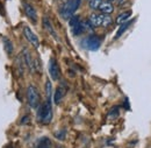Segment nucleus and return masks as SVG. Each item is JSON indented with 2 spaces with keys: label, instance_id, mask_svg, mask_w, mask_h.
<instances>
[{
  "label": "nucleus",
  "instance_id": "nucleus-1",
  "mask_svg": "<svg viewBox=\"0 0 151 148\" xmlns=\"http://www.w3.org/2000/svg\"><path fill=\"white\" fill-rule=\"evenodd\" d=\"M81 4V0H68L60 8L59 13H60V17L64 19V20H69L71 17H73L77 9L79 8Z\"/></svg>",
  "mask_w": 151,
  "mask_h": 148
},
{
  "label": "nucleus",
  "instance_id": "nucleus-2",
  "mask_svg": "<svg viewBox=\"0 0 151 148\" xmlns=\"http://www.w3.org/2000/svg\"><path fill=\"white\" fill-rule=\"evenodd\" d=\"M38 120L42 124H49L52 119V106L50 99H48L45 103H43L40 106V110L37 113Z\"/></svg>",
  "mask_w": 151,
  "mask_h": 148
},
{
  "label": "nucleus",
  "instance_id": "nucleus-3",
  "mask_svg": "<svg viewBox=\"0 0 151 148\" xmlns=\"http://www.w3.org/2000/svg\"><path fill=\"white\" fill-rule=\"evenodd\" d=\"M88 21L92 23L93 27H99V26L108 27L113 22L109 14H102V13H92L88 18Z\"/></svg>",
  "mask_w": 151,
  "mask_h": 148
},
{
  "label": "nucleus",
  "instance_id": "nucleus-4",
  "mask_svg": "<svg viewBox=\"0 0 151 148\" xmlns=\"http://www.w3.org/2000/svg\"><path fill=\"white\" fill-rule=\"evenodd\" d=\"M27 100L32 109H37L40 106V93L36 86L30 84L27 88Z\"/></svg>",
  "mask_w": 151,
  "mask_h": 148
},
{
  "label": "nucleus",
  "instance_id": "nucleus-5",
  "mask_svg": "<svg viewBox=\"0 0 151 148\" xmlns=\"http://www.w3.org/2000/svg\"><path fill=\"white\" fill-rule=\"evenodd\" d=\"M81 44H83V47H84L85 49L95 52V50H98V49L100 48V46H101V40H100V37L96 36V35H91V36L84 38L83 42H81Z\"/></svg>",
  "mask_w": 151,
  "mask_h": 148
},
{
  "label": "nucleus",
  "instance_id": "nucleus-6",
  "mask_svg": "<svg viewBox=\"0 0 151 148\" xmlns=\"http://www.w3.org/2000/svg\"><path fill=\"white\" fill-rule=\"evenodd\" d=\"M23 35L26 37V40H27L33 47H35V48H38V47H40V40H38L37 35H36L29 27H27V26L23 27Z\"/></svg>",
  "mask_w": 151,
  "mask_h": 148
},
{
  "label": "nucleus",
  "instance_id": "nucleus-7",
  "mask_svg": "<svg viewBox=\"0 0 151 148\" xmlns=\"http://www.w3.org/2000/svg\"><path fill=\"white\" fill-rule=\"evenodd\" d=\"M49 74L52 81H58L60 77V69L55 58H50L49 61Z\"/></svg>",
  "mask_w": 151,
  "mask_h": 148
},
{
  "label": "nucleus",
  "instance_id": "nucleus-8",
  "mask_svg": "<svg viewBox=\"0 0 151 148\" xmlns=\"http://www.w3.org/2000/svg\"><path fill=\"white\" fill-rule=\"evenodd\" d=\"M23 9H24V13H26V15L29 18V20L32 21V22H37V12H36V9L34 8V6H32L30 4H27V2H24L23 4Z\"/></svg>",
  "mask_w": 151,
  "mask_h": 148
},
{
  "label": "nucleus",
  "instance_id": "nucleus-9",
  "mask_svg": "<svg viewBox=\"0 0 151 148\" xmlns=\"http://www.w3.org/2000/svg\"><path fill=\"white\" fill-rule=\"evenodd\" d=\"M98 9L102 14H112L114 12V6L112 5V2H109V1H102Z\"/></svg>",
  "mask_w": 151,
  "mask_h": 148
},
{
  "label": "nucleus",
  "instance_id": "nucleus-10",
  "mask_svg": "<svg viewBox=\"0 0 151 148\" xmlns=\"http://www.w3.org/2000/svg\"><path fill=\"white\" fill-rule=\"evenodd\" d=\"M43 26H44L45 30H47L49 34H51V35L54 36V38L58 40V36H57L56 32H55V29H54V26H52L51 21H50L48 18H43Z\"/></svg>",
  "mask_w": 151,
  "mask_h": 148
},
{
  "label": "nucleus",
  "instance_id": "nucleus-11",
  "mask_svg": "<svg viewBox=\"0 0 151 148\" xmlns=\"http://www.w3.org/2000/svg\"><path fill=\"white\" fill-rule=\"evenodd\" d=\"M2 42H4V49H5V52L7 53V55L11 56L13 54V52H14V46H13L12 41L8 37L5 36L2 38Z\"/></svg>",
  "mask_w": 151,
  "mask_h": 148
},
{
  "label": "nucleus",
  "instance_id": "nucleus-12",
  "mask_svg": "<svg viewBox=\"0 0 151 148\" xmlns=\"http://www.w3.org/2000/svg\"><path fill=\"white\" fill-rule=\"evenodd\" d=\"M64 96H65V89L63 86H58L56 89V91H55V93H54V102H55V104H59L60 100L64 98Z\"/></svg>",
  "mask_w": 151,
  "mask_h": 148
},
{
  "label": "nucleus",
  "instance_id": "nucleus-13",
  "mask_svg": "<svg viewBox=\"0 0 151 148\" xmlns=\"http://www.w3.org/2000/svg\"><path fill=\"white\" fill-rule=\"evenodd\" d=\"M132 11H127V12L121 13V14L116 18V23H117V25H122V23L129 21V19L132 18Z\"/></svg>",
  "mask_w": 151,
  "mask_h": 148
},
{
  "label": "nucleus",
  "instance_id": "nucleus-14",
  "mask_svg": "<svg viewBox=\"0 0 151 148\" xmlns=\"http://www.w3.org/2000/svg\"><path fill=\"white\" fill-rule=\"evenodd\" d=\"M23 62L27 64V67H28V69H29V71H34V69H35V65H34V62H33V59H32V56L29 54V52L28 50H24V56H23Z\"/></svg>",
  "mask_w": 151,
  "mask_h": 148
},
{
  "label": "nucleus",
  "instance_id": "nucleus-15",
  "mask_svg": "<svg viewBox=\"0 0 151 148\" xmlns=\"http://www.w3.org/2000/svg\"><path fill=\"white\" fill-rule=\"evenodd\" d=\"M132 21H127V22H124V23H122V26L120 27V29L117 30V33L115 34V38H119V37L121 36L127 29H128V27L130 26V23H132Z\"/></svg>",
  "mask_w": 151,
  "mask_h": 148
},
{
  "label": "nucleus",
  "instance_id": "nucleus-16",
  "mask_svg": "<svg viewBox=\"0 0 151 148\" xmlns=\"http://www.w3.org/2000/svg\"><path fill=\"white\" fill-rule=\"evenodd\" d=\"M102 0H88V6L91 9H98Z\"/></svg>",
  "mask_w": 151,
  "mask_h": 148
},
{
  "label": "nucleus",
  "instance_id": "nucleus-17",
  "mask_svg": "<svg viewBox=\"0 0 151 148\" xmlns=\"http://www.w3.org/2000/svg\"><path fill=\"white\" fill-rule=\"evenodd\" d=\"M79 22H80V19H79V17H77V15H73V17H71V18L69 19V26H70V28H73Z\"/></svg>",
  "mask_w": 151,
  "mask_h": 148
},
{
  "label": "nucleus",
  "instance_id": "nucleus-18",
  "mask_svg": "<svg viewBox=\"0 0 151 148\" xmlns=\"http://www.w3.org/2000/svg\"><path fill=\"white\" fill-rule=\"evenodd\" d=\"M50 146V141H49V139L48 138H43V139H41L40 140V142H38V148H49Z\"/></svg>",
  "mask_w": 151,
  "mask_h": 148
},
{
  "label": "nucleus",
  "instance_id": "nucleus-19",
  "mask_svg": "<svg viewBox=\"0 0 151 148\" xmlns=\"http://www.w3.org/2000/svg\"><path fill=\"white\" fill-rule=\"evenodd\" d=\"M45 92H47L48 99H50L51 98V93H52V86H51L50 81H47V83H45Z\"/></svg>",
  "mask_w": 151,
  "mask_h": 148
},
{
  "label": "nucleus",
  "instance_id": "nucleus-20",
  "mask_svg": "<svg viewBox=\"0 0 151 148\" xmlns=\"http://www.w3.org/2000/svg\"><path fill=\"white\" fill-rule=\"evenodd\" d=\"M127 1H128V0H117L116 2H117V5H120V6H121V5H123V4H126Z\"/></svg>",
  "mask_w": 151,
  "mask_h": 148
},
{
  "label": "nucleus",
  "instance_id": "nucleus-21",
  "mask_svg": "<svg viewBox=\"0 0 151 148\" xmlns=\"http://www.w3.org/2000/svg\"><path fill=\"white\" fill-rule=\"evenodd\" d=\"M109 2H112V1H117V0H108Z\"/></svg>",
  "mask_w": 151,
  "mask_h": 148
}]
</instances>
